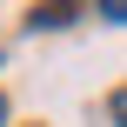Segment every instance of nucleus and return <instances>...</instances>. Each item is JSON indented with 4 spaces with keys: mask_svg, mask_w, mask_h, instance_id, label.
<instances>
[{
    "mask_svg": "<svg viewBox=\"0 0 127 127\" xmlns=\"http://www.w3.org/2000/svg\"><path fill=\"white\" fill-rule=\"evenodd\" d=\"M0 121H7V100H0Z\"/></svg>",
    "mask_w": 127,
    "mask_h": 127,
    "instance_id": "1",
    "label": "nucleus"
}]
</instances>
